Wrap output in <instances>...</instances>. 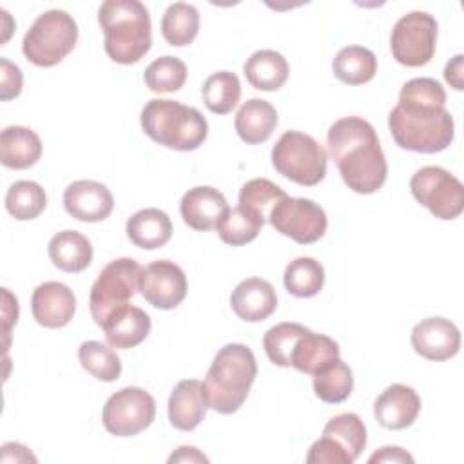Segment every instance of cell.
I'll return each mask as SVG.
<instances>
[{
	"instance_id": "cell-25",
	"label": "cell",
	"mask_w": 464,
	"mask_h": 464,
	"mask_svg": "<svg viewBox=\"0 0 464 464\" xmlns=\"http://www.w3.org/2000/svg\"><path fill=\"white\" fill-rule=\"evenodd\" d=\"M53 265L63 272L78 274L92 261V245L78 230H62L54 234L47 246Z\"/></svg>"
},
{
	"instance_id": "cell-5",
	"label": "cell",
	"mask_w": 464,
	"mask_h": 464,
	"mask_svg": "<svg viewBox=\"0 0 464 464\" xmlns=\"http://www.w3.org/2000/svg\"><path fill=\"white\" fill-rule=\"evenodd\" d=\"M141 129L156 143L174 150H196L208 134L205 116L174 100L154 98L141 109Z\"/></svg>"
},
{
	"instance_id": "cell-39",
	"label": "cell",
	"mask_w": 464,
	"mask_h": 464,
	"mask_svg": "<svg viewBox=\"0 0 464 464\" xmlns=\"http://www.w3.org/2000/svg\"><path fill=\"white\" fill-rule=\"evenodd\" d=\"M285 196H286L285 190L279 185H276L274 181H270L266 178H254L241 187L239 205L252 208L254 212H257L259 216H263L266 219L272 207Z\"/></svg>"
},
{
	"instance_id": "cell-46",
	"label": "cell",
	"mask_w": 464,
	"mask_h": 464,
	"mask_svg": "<svg viewBox=\"0 0 464 464\" xmlns=\"http://www.w3.org/2000/svg\"><path fill=\"white\" fill-rule=\"evenodd\" d=\"M169 462H208V459L194 446H181L169 457Z\"/></svg>"
},
{
	"instance_id": "cell-30",
	"label": "cell",
	"mask_w": 464,
	"mask_h": 464,
	"mask_svg": "<svg viewBox=\"0 0 464 464\" xmlns=\"http://www.w3.org/2000/svg\"><path fill=\"white\" fill-rule=\"evenodd\" d=\"M352 390L353 375L350 366L341 357L332 359L314 373V392L323 402H343L350 397Z\"/></svg>"
},
{
	"instance_id": "cell-40",
	"label": "cell",
	"mask_w": 464,
	"mask_h": 464,
	"mask_svg": "<svg viewBox=\"0 0 464 464\" xmlns=\"http://www.w3.org/2000/svg\"><path fill=\"white\" fill-rule=\"evenodd\" d=\"M308 464H352L350 455L330 437L321 435L306 453Z\"/></svg>"
},
{
	"instance_id": "cell-8",
	"label": "cell",
	"mask_w": 464,
	"mask_h": 464,
	"mask_svg": "<svg viewBox=\"0 0 464 464\" xmlns=\"http://www.w3.org/2000/svg\"><path fill=\"white\" fill-rule=\"evenodd\" d=\"M141 268L132 257L112 259L102 268L89 295L91 315L98 326H103L109 314L127 304L136 294Z\"/></svg>"
},
{
	"instance_id": "cell-13",
	"label": "cell",
	"mask_w": 464,
	"mask_h": 464,
	"mask_svg": "<svg viewBox=\"0 0 464 464\" xmlns=\"http://www.w3.org/2000/svg\"><path fill=\"white\" fill-rule=\"evenodd\" d=\"M138 290L149 304L172 310L187 295V276L174 261L158 259L141 268Z\"/></svg>"
},
{
	"instance_id": "cell-4",
	"label": "cell",
	"mask_w": 464,
	"mask_h": 464,
	"mask_svg": "<svg viewBox=\"0 0 464 464\" xmlns=\"http://www.w3.org/2000/svg\"><path fill=\"white\" fill-rule=\"evenodd\" d=\"M257 375L254 352L241 343H228L216 353L203 386L210 410L230 415L236 413L248 397Z\"/></svg>"
},
{
	"instance_id": "cell-28",
	"label": "cell",
	"mask_w": 464,
	"mask_h": 464,
	"mask_svg": "<svg viewBox=\"0 0 464 464\" xmlns=\"http://www.w3.org/2000/svg\"><path fill=\"white\" fill-rule=\"evenodd\" d=\"M332 69L337 80L348 85L368 83L377 72L375 54L362 45H346L337 51Z\"/></svg>"
},
{
	"instance_id": "cell-9",
	"label": "cell",
	"mask_w": 464,
	"mask_h": 464,
	"mask_svg": "<svg viewBox=\"0 0 464 464\" xmlns=\"http://www.w3.org/2000/svg\"><path fill=\"white\" fill-rule=\"evenodd\" d=\"M413 198L439 219H455L464 210V187L442 167L426 165L410 179Z\"/></svg>"
},
{
	"instance_id": "cell-20",
	"label": "cell",
	"mask_w": 464,
	"mask_h": 464,
	"mask_svg": "<svg viewBox=\"0 0 464 464\" xmlns=\"http://www.w3.org/2000/svg\"><path fill=\"white\" fill-rule=\"evenodd\" d=\"M227 210L228 203L225 196L218 188L207 185L188 188L179 201V212L185 225L199 232L214 228Z\"/></svg>"
},
{
	"instance_id": "cell-45",
	"label": "cell",
	"mask_w": 464,
	"mask_h": 464,
	"mask_svg": "<svg viewBox=\"0 0 464 464\" xmlns=\"http://www.w3.org/2000/svg\"><path fill=\"white\" fill-rule=\"evenodd\" d=\"M4 290V334L5 337H9V330H11V324L16 323L18 319V301L16 297L11 295V292L7 288H2Z\"/></svg>"
},
{
	"instance_id": "cell-37",
	"label": "cell",
	"mask_w": 464,
	"mask_h": 464,
	"mask_svg": "<svg viewBox=\"0 0 464 464\" xmlns=\"http://www.w3.org/2000/svg\"><path fill=\"white\" fill-rule=\"evenodd\" d=\"M143 82L152 92L179 91L187 82V65L176 56H160L145 69Z\"/></svg>"
},
{
	"instance_id": "cell-14",
	"label": "cell",
	"mask_w": 464,
	"mask_h": 464,
	"mask_svg": "<svg viewBox=\"0 0 464 464\" xmlns=\"http://www.w3.org/2000/svg\"><path fill=\"white\" fill-rule=\"evenodd\" d=\"M411 346L415 353L428 361H446L457 355L460 332L446 317H426L413 326Z\"/></svg>"
},
{
	"instance_id": "cell-23",
	"label": "cell",
	"mask_w": 464,
	"mask_h": 464,
	"mask_svg": "<svg viewBox=\"0 0 464 464\" xmlns=\"http://www.w3.org/2000/svg\"><path fill=\"white\" fill-rule=\"evenodd\" d=\"M237 136L248 143L257 145L266 141L277 127V111L274 105L261 98L246 100L234 120Z\"/></svg>"
},
{
	"instance_id": "cell-10",
	"label": "cell",
	"mask_w": 464,
	"mask_h": 464,
	"mask_svg": "<svg viewBox=\"0 0 464 464\" xmlns=\"http://www.w3.org/2000/svg\"><path fill=\"white\" fill-rule=\"evenodd\" d=\"M437 27V20L426 11H411L401 16L390 38L395 62L406 67L426 65L435 54Z\"/></svg>"
},
{
	"instance_id": "cell-26",
	"label": "cell",
	"mask_w": 464,
	"mask_h": 464,
	"mask_svg": "<svg viewBox=\"0 0 464 464\" xmlns=\"http://www.w3.org/2000/svg\"><path fill=\"white\" fill-rule=\"evenodd\" d=\"M248 83L259 91H277L288 80L286 58L272 49H261L250 54L243 65Z\"/></svg>"
},
{
	"instance_id": "cell-1",
	"label": "cell",
	"mask_w": 464,
	"mask_h": 464,
	"mask_svg": "<svg viewBox=\"0 0 464 464\" xmlns=\"http://www.w3.org/2000/svg\"><path fill=\"white\" fill-rule=\"evenodd\" d=\"M388 129L401 149L435 154L448 149L455 136L453 116L446 109V92L433 78H411L390 111Z\"/></svg>"
},
{
	"instance_id": "cell-31",
	"label": "cell",
	"mask_w": 464,
	"mask_h": 464,
	"mask_svg": "<svg viewBox=\"0 0 464 464\" xmlns=\"http://www.w3.org/2000/svg\"><path fill=\"white\" fill-rule=\"evenodd\" d=\"M199 31V13L192 4L174 2L161 16V34L172 47L192 44Z\"/></svg>"
},
{
	"instance_id": "cell-24",
	"label": "cell",
	"mask_w": 464,
	"mask_h": 464,
	"mask_svg": "<svg viewBox=\"0 0 464 464\" xmlns=\"http://www.w3.org/2000/svg\"><path fill=\"white\" fill-rule=\"evenodd\" d=\"M125 232L132 245L154 250L169 243L172 236V223L160 208H141L127 219Z\"/></svg>"
},
{
	"instance_id": "cell-41",
	"label": "cell",
	"mask_w": 464,
	"mask_h": 464,
	"mask_svg": "<svg viewBox=\"0 0 464 464\" xmlns=\"http://www.w3.org/2000/svg\"><path fill=\"white\" fill-rule=\"evenodd\" d=\"M24 76L18 65L11 63L7 58H0V100L9 102L22 92Z\"/></svg>"
},
{
	"instance_id": "cell-22",
	"label": "cell",
	"mask_w": 464,
	"mask_h": 464,
	"mask_svg": "<svg viewBox=\"0 0 464 464\" xmlns=\"http://www.w3.org/2000/svg\"><path fill=\"white\" fill-rule=\"evenodd\" d=\"M42 156L38 134L24 125H9L0 134V160L7 169L22 170L33 167Z\"/></svg>"
},
{
	"instance_id": "cell-2",
	"label": "cell",
	"mask_w": 464,
	"mask_h": 464,
	"mask_svg": "<svg viewBox=\"0 0 464 464\" xmlns=\"http://www.w3.org/2000/svg\"><path fill=\"white\" fill-rule=\"evenodd\" d=\"M328 154L344 185L357 194L377 192L388 176V163L373 125L359 116H346L328 129Z\"/></svg>"
},
{
	"instance_id": "cell-32",
	"label": "cell",
	"mask_w": 464,
	"mask_h": 464,
	"mask_svg": "<svg viewBox=\"0 0 464 464\" xmlns=\"http://www.w3.org/2000/svg\"><path fill=\"white\" fill-rule=\"evenodd\" d=\"M283 283L286 292L295 297H314L323 290L324 268L314 257H295L286 265Z\"/></svg>"
},
{
	"instance_id": "cell-7",
	"label": "cell",
	"mask_w": 464,
	"mask_h": 464,
	"mask_svg": "<svg viewBox=\"0 0 464 464\" xmlns=\"http://www.w3.org/2000/svg\"><path fill=\"white\" fill-rule=\"evenodd\" d=\"M272 165L286 179L314 187L326 176V150L310 134L286 130L279 136L272 149Z\"/></svg>"
},
{
	"instance_id": "cell-33",
	"label": "cell",
	"mask_w": 464,
	"mask_h": 464,
	"mask_svg": "<svg viewBox=\"0 0 464 464\" xmlns=\"http://www.w3.org/2000/svg\"><path fill=\"white\" fill-rule=\"evenodd\" d=\"M201 96L205 107L214 114H228L239 102L241 83L237 74L230 71H218L210 74L203 87Z\"/></svg>"
},
{
	"instance_id": "cell-6",
	"label": "cell",
	"mask_w": 464,
	"mask_h": 464,
	"mask_svg": "<svg viewBox=\"0 0 464 464\" xmlns=\"http://www.w3.org/2000/svg\"><path fill=\"white\" fill-rule=\"evenodd\" d=\"M78 25L63 9H49L38 14L22 42L24 56L38 67L60 63L76 45Z\"/></svg>"
},
{
	"instance_id": "cell-18",
	"label": "cell",
	"mask_w": 464,
	"mask_h": 464,
	"mask_svg": "<svg viewBox=\"0 0 464 464\" xmlns=\"http://www.w3.org/2000/svg\"><path fill=\"white\" fill-rule=\"evenodd\" d=\"M234 314L246 323H259L277 308V295L272 283L261 277L243 279L230 295Z\"/></svg>"
},
{
	"instance_id": "cell-27",
	"label": "cell",
	"mask_w": 464,
	"mask_h": 464,
	"mask_svg": "<svg viewBox=\"0 0 464 464\" xmlns=\"http://www.w3.org/2000/svg\"><path fill=\"white\" fill-rule=\"evenodd\" d=\"M339 355H341L339 344L332 337L306 330L295 343V348L290 357V366H294L303 373L314 375L326 362H330Z\"/></svg>"
},
{
	"instance_id": "cell-38",
	"label": "cell",
	"mask_w": 464,
	"mask_h": 464,
	"mask_svg": "<svg viewBox=\"0 0 464 464\" xmlns=\"http://www.w3.org/2000/svg\"><path fill=\"white\" fill-rule=\"evenodd\" d=\"M308 328L299 323H279L266 330L263 337V348L270 362L277 366H290V357L295 343Z\"/></svg>"
},
{
	"instance_id": "cell-16",
	"label": "cell",
	"mask_w": 464,
	"mask_h": 464,
	"mask_svg": "<svg viewBox=\"0 0 464 464\" xmlns=\"http://www.w3.org/2000/svg\"><path fill=\"white\" fill-rule=\"evenodd\" d=\"M31 310L38 324L45 328H63L76 312V297L67 285L45 281L34 288Z\"/></svg>"
},
{
	"instance_id": "cell-44",
	"label": "cell",
	"mask_w": 464,
	"mask_h": 464,
	"mask_svg": "<svg viewBox=\"0 0 464 464\" xmlns=\"http://www.w3.org/2000/svg\"><path fill=\"white\" fill-rule=\"evenodd\" d=\"M462 54H455L444 67V78L446 82L455 89V91H462L464 89V82H462Z\"/></svg>"
},
{
	"instance_id": "cell-36",
	"label": "cell",
	"mask_w": 464,
	"mask_h": 464,
	"mask_svg": "<svg viewBox=\"0 0 464 464\" xmlns=\"http://www.w3.org/2000/svg\"><path fill=\"white\" fill-rule=\"evenodd\" d=\"M78 359L82 366L100 381L112 382L121 375V361L111 344L85 341L78 348Z\"/></svg>"
},
{
	"instance_id": "cell-19",
	"label": "cell",
	"mask_w": 464,
	"mask_h": 464,
	"mask_svg": "<svg viewBox=\"0 0 464 464\" xmlns=\"http://www.w3.org/2000/svg\"><path fill=\"white\" fill-rule=\"evenodd\" d=\"M208 410L205 386L198 379L179 381L169 397V420L179 431H192Z\"/></svg>"
},
{
	"instance_id": "cell-17",
	"label": "cell",
	"mask_w": 464,
	"mask_h": 464,
	"mask_svg": "<svg viewBox=\"0 0 464 464\" xmlns=\"http://www.w3.org/2000/svg\"><path fill=\"white\" fill-rule=\"evenodd\" d=\"M420 411L419 393L406 384L388 386L373 404L375 420L386 430H404L411 426Z\"/></svg>"
},
{
	"instance_id": "cell-11",
	"label": "cell",
	"mask_w": 464,
	"mask_h": 464,
	"mask_svg": "<svg viewBox=\"0 0 464 464\" xmlns=\"http://www.w3.org/2000/svg\"><path fill=\"white\" fill-rule=\"evenodd\" d=\"M266 219L276 232L294 239L299 245L319 241L328 227L323 207L308 198H281L272 207Z\"/></svg>"
},
{
	"instance_id": "cell-42",
	"label": "cell",
	"mask_w": 464,
	"mask_h": 464,
	"mask_svg": "<svg viewBox=\"0 0 464 464\" xmlns=\"http://www.w3.org/2000/svg\"><path fill=\"white\" fill-rule=\"evenodd\" d=\"M36 462V457L29 451V448H25L24 444L18 442H5L0 448V462Z\"/></svg>"
},
{
	"instance_id": "cell-12",
	"label": "cell",
	"mask_w": 464,
	"mask_h": 464,
	"mask_svg": "<svg viewBox=\"0 0 464 464\" xmlns=\"http://www.w3.org/2000/svg\"><path fill=\"white\" fill-rule=\"evenodd\" d=\"M156 417L154 397L138 386L112 393L102 411V422L111 435L132 437L152 424Z\"/></svg>"
},
{
	"instance_id": "cell-35",
	"label": "cell",
	"mask_w": 464,
	"mask_h": 464,
	"mask_svg": "<svg viewBox=\"0 0 464 464\" xmlns=\"http://www.w3.org/2000/svg\"><path fill=\"white\" fill-rule=\"evenodd\" d=\"M323 435L335 440L355 462L366 446V426L357 413H339L323 428Z\"/></svg>"
},
{
	"instance_id": "cell-29",
	"label": "cell",
	"mask_w": 464,
	"mask_h": 464,
	"mask_svg": "<svg viewBox=\"0 0 464 464\" xmlns=\"http://www.w3.org/2000/svg\"><path fill=\"white\" fill-rule=\"evenodd\" d=\"M266 219L252 208L237 205L234 208H228L214 228L223 243L230 246H241L257 237Z\"/></svg>"
},
{
	"instance_id": "cell-43",
	"label": "cell",
	"mask_w": 464,
	"mask_h": 464,
	"mask_svg": "<svg viewBox=\"0 0 464 464\" xmlns=\"http://www.w3.org/2000/svg\"><path fill=\"white\" fill-rule=\"evenodd\" d=\"M368 462H413V457L399 446H382L373 455H370Z\"/></svg>"
},
{
	"instance_id": "cell-34",
	"label": "cell",
	"mask_w": 464,
	"mask_h": 464,
	"mask_svg": "<svg viewBox=\"0 0 464 464\" xmlns=\"http://www.w3.org/2000/svg\"><path fill=\"white\" fill-rule=\"evenodd\" d=\"M47 205L45 190L40 183L31 179L14 181L5 194V210L18 221L38 218Z\"/></svg>"
},
{
	"instance_id": "cell-15",
	"label": "cell",
	"mask_w": 464,
	"mask_h": 464,
	"mask_svg": "<svg viewBox=\"0 0 464 464\" xmlns=\"http://www.w3.org/2000/svg\"><path fill=\"white\" fill-rule=\"evenodd\" d=\"M63 207L74 219L96 223L111 216L114 208V198L103 183L92 179H78L65 188Z\"/></svg>"
},
{
	"instance_id": "cell-21",
	"label": "cell",
	"mask_w": 464,
	"mask_h": 464,
	"mask_svg": "<svg viewBox=\"0 0 464 464\" xmlns=\"http://www.w3.org/2000/svg\"><path fill=\"white\" fill-rule=\"evenodd\" d=\"M150 317L145 310L132 304H123L109 314L103 323V334L112 348L129 350L145 341L150 332Z\"/></svg>"
},
{
	"instance_id": "cell-3",
	"label": "cell",
	"mask_w": 464,
	"mask_h": 464,
	"mask_svg": "<svg viewBox=\"0 0 464 464\" xmlns=\"http://www.w3.org/2000/svg\"><path fill=\"white\" fill-rule=\"evenodd\" d=\"M107 56L121 65L140 62L152 45L150 14L138 0H107L98 9Z\"/></svg>"
}]
</instances>
